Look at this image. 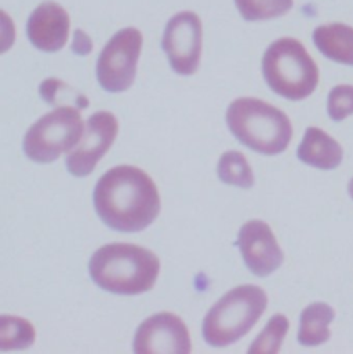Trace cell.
<instances>
[{
	"label": "cell",
	"instance_id": "3957f363",
	"mask_svg": "<svg viewBox=\"0 0 353 354\" xmlns=\"http://www.w3.org/2000/svg\"><path fill=\"white\" fill-rule=\"evenodd\" d=\"M226 123L243 145L266 156L283 153L293 138L287 115L258 98L235 100L228 106Z\"/></svg>",
	"mask_w": 353,
	"mask_h": 354
},
{
	"label": "cell",
	"instance_id": "52a82bcc",
	"mask_svg": "<svg viewBox=\"0 0 353 354\" xmlns=\"http://www.w3.org/2000/svg\"><path fill=\"white\" fill-rule=\"evenodd\" d=\"M141 47L137 28H125L111 37L97 61V80L105 91L123 93L133 86Z\"/></svg>",
	"mask_w": 353,
	"mask_h": 354
},
{
	"label": "cell",
	"instance_id": "d6986e66",
	"mask_svg": "<svg viewBox=\"0 0 353 354\" xmlns=\"http://www.w3.org/2000/svg\"><path fill=\"white\" fill-rule=\"evenodd\" d=\"M290 323L286 316L275 315L250 346L248 353H278L287 335Z\"/></svg>",
	"mask_w": 353,
	"mask_h": 354
},
{
	"label": "cell",
	"instance_id": "9c48e42d",
	"mask_svg": "<svg viewBox=\"0 0 353 354\" xmlns=\"http://www.w3.org/2000/svg\"><path fill=\"white\" fill-rule=\"evenodd\" d=\"M119 131L118 119L109 112H96L90 116L84 140L76 151L66 158V169L73 177L91 174L97 163L109 151Z\"/></svg>",
	"mask_w": 353,
	"mask_h": 354
},
{
	"label": "cell",
	"instance_id": "7c38bea8",
	"mask_svg": "<svg viewBox=\"0 0 353 354\" xmlns=\"http://www.w3.org/2000/svg\"><path fill=\"white\" fill-rule=\"evenodd\" d=\"M71 19L66 10L55 3L46 1L39 4L28 18L26 36L40 51H60L68 41Z\"/></svg>",
	"mask_w": 353,
	"mask_h": 354
},
{
	"label": "cell",
	"instance_id": "6da1fadb",
	"mask_svg": "<svg viewBox=\"0 0 353 354\" xmlns=\"http://www.w3.org/2000/svg\"><path fill=\"white\" fill-rule=\"evenodd\" d=\"M94 207L108 227L137 233L158 218L161 194L145 171L133 166H118L98 179Z\"/></svg>",
	"mask_w": 353,
	"mask_h": 354
},
{
	"label": "cell",
	"instance_id": "8fae6325",
	"mask_svg": "<svg viewBox=\"0 0 353 354\" xmlns=\"http://www.w3.org/2000/svg\"><path fill=\"white\" fill-rule=\"evenodd\" d=\"M236 245L240 248L248 270L257 277H266L278 270L284 255L268 223L260 219L250 221L239 230Z\"/></svg>",
	"mask_w": 353,
	"mask_h": 354
},
{
	"label": "cell",
	"instance_id": "5b68a950",
	"mask_svg": "<svg viewBox=\"0 0 353 354\" xmlns=\"http://www.w3.org/2000/svg\"><path fill=\"white\" fill-rule=\"evenodd\" d=\"M268 297L257 286H239L226 292L206 315L203 338L212 348H225L243 338L264 315Z\"/></svg>",
	"mask_w": 353,
	"mask_h": 354
},
{
	"label": "cell",
	"instance_id": "30bf717a",
	"mask_svg": "<svg viewBox=\"0 0 353 354\" xmlns=\"http://www.w3.org/2000/svg\"><path fill=\"white\" fill-rule=\"evenodd\" d=\"M134 353H190L192 342L188 327L173 313H158L137 328Z\"/></svg>",
	"mask_w": 353,
	"mask_h": 354
},
{
	"label": "cell",
	"instance_id": "277c9868",
	"mask_svg": "<svg viewBox=\"0 0 353 354\" xmlns=\"http://www.w3.org/2000/svg\"><path fill=\"white\" fill-rule=\"evenodd\" d=\"M262 73L269 88L290 101L308 98L319 84L316 62L293 37H282L268 47L262 57Z\"/></svg>",
	"mask_w": 353,
	"mask_h": 354
},
{
	"label": "cell",
	"instance_id": "44dd1931",
	"mask_svg": "<svg viewBox=\"0 0 353 354\" xmlns=\"http://www.w3.org/2000/svg\"><path fill=\"white\" fill-rule=\"evenodd\" d=\"M72 51L78 55H87L93 51V40L83 29H76L73 32Z\"/></svg>",
	"mask_w": 353,
	"mask_h": 354
},
{
	"label": "cell",
	"instance_id": "8992f818",
	"mask_svg": "<svg viewBox=\"0 0 353 354\" xmlns=\"http://www.w3.org/2000/svg\"><path fill=\"white\" fill-rule=\"evenodd\" d=\"M83 134L84 123L79 108L62 105L29 127L22 142L24 153L36 163H51L75 148Z\"/></svg>",
	"mask_w": 353,
	"mask_h": 354
},
{
	"label": "cell",
	"instance_id": "7402d4cb",
	"mask_svg": "<svg viewBox=\"0 0 353 354\" xmlns=\"http://www.w3.org/2000/svg\"><path fill=\"white\" fill-rule=\"evenodd\" d=\"M350 194H351V197L353 198V178L351 183H350Z\"/></svg>",
	"mask_w": 353,
	"mask_h": 354
},
{
	"label": "cell",
	"instance_id": "ac0fdd59",
	"mask_svg": "<svg viewBox=\"0 0 353 354\" xmlns=\"http://www.w3.org/2000/svg\"><path fill=\"white\" fill-rule=\"evenodd\" d=\"M235 4L243 19L255 22L287 14L294 6V0H235Z\"/></svg>",
	"mask_w": 353,
	"mask_h": 354
},
{
	"label": "cell",
	"instance_id": "ba28073f",
	"mask_svg": "<svg viewBox=\"0 0 353 354\" xmlns=\"http://www.w3.org/2000/svg\"><path fill=\"white\" fill-rule=\"evenodd\" d=\"M201 19L193 11H181L169 19L162 47L176 73L190 76L197 71L201 55Z\"/></svg>",
	"mask_w": 353,
	"mask_h": 354
},
{
	"label": "cell",
	"instance_id": "ffe728a7",
	"mask_svg": "<svg viewBox=\"0 0 353 354\" xmlns=\"http://www.w3.org/2000/svg\"><path fill=\"white\" fill-rule=\"evenodd\" d=\"M327 112L332 120L343 122L353 115V86H336L327 98Z\"/></svg>",
	"mask_w": 353,
	"mask_h": 354
},
{
	"label": "cell",
	"instance_id": "9a60e30c",
	"mask_svg": "<svg viewBox=\"0 0 353 354\" xmlns=\"http://www.w3.org/2000/svg\"><path fill=\"white\" fill-rule=\"evenodd\" d=\"M334 317V309L325 302H315L305 308L300 317L298 342L308 348L326 344L332 337L329 326Z\"/></svg>",
	"mask_w": 353,
	"mask_h": 354
},
{
	"label": "cell",
	"instance_id": "2e32d148",
	"mask_svg": "<svg viewBox=\"0 0 353 354\" xmlns=\"http://www.w3.org/2000/svg\"><path fill=\"white\" fill-rule=\"evenodd\" d=\"M0 327V351H22L28 349L35 342L33 326L17 316H1Z\"/></svg>",
	"mask_w": 353,
	"mask_h": 354
},
{
	"label": "cell",
	"instance_id": "5bb4252c",
	"mask_svg": "<svg viewBox=\"0 0 353 354\" xmlns=\"http://www.w3.org/2000/svg\"><path fill=\"white\" fill-rule=\"evenodd\" d=\"M312 37L326 58L353 66V26L343 22L320 25L314 30Z\"/></svg>",
	"mask_w": 353,
	"mask_h": 354
},
{
	"label": "cell",
	"instance_id": "4fadbf2b",
	"mask_svg": "<svg viewBox=\"0 0 353 354\" xmlns=\"http://www.w3.org/2000/svg\"><path fill=\"white\" fill-rule=\"evenodd\" d=\"M298 159L319 170H334L344 159L343 147L319 127H308L297 151Z\"/></svg>",
	"mask_w": 353,
	"mask_h": 354
},
{
	"label": "cell",
	"instance_id": "7a4b0ae2",
	"mask_svg": "<svg viewBox=\"0 0 353 354\" xmlns=\"http://www.w3.org/2000/svg\"><path fill=\"white\" fill-rule=\"evenodd\" d=\"M91 280L118 295H138L155 287L161 261L155 252L140 245L112 243L97 250L89 263Z\"/></svg>",
	"mask_w": 353,
	"mask_h": 354
},
{
	"label": "cell",
	"instance_id": "e0dca14e",
	"mask_svg": "<svg viewBox=\"0 0 353 354\" xmlns=\"http://www.w3.org/2000/svg\"><path fill=\"white\" fill-rule=\"evenodd\" d=\"M218 177L232 186L248 189L254 185L251 167L243 153L237 151L225 152L218 162Z\"/></svg>",
	"mask_w": 353,
	"mask_h": 354
}]
</instances>
